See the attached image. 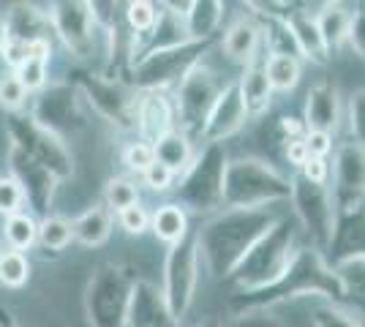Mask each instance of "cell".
<instances>
[{"label": "cell", "mask_w": 365, "mask_h": 327, "mask_svg": "<svg viewBox=\"0 0 365 327\" xmlns=\"http://www.w3.org/2000/svg\"><path fill=\"white\" fill-rule=\"evenodd\" d=\"M275 221L278 216L267 207H259V210H227L224 207L207 218L194 232L199 256L205 259L207 273L213 279H229L248 256V251L273 229Z\"/></svg>", "instance_id": "6da1fadb"}, {"label": "cell", "mask_w": 365, "mask_h": 327, "mask_svg": "<svg viewBox=\"0 0 365 327\" xmlns=\"http://www.w3.org/2000/svg\"><path fill=\"white\" fill-rule=\"evenodd\" d=\"M297 297H324L333 306L344 303V289L341 281L335 276V270L327 265L324 254L317 249H303L294 254L292 265L284 270V276L259 289V292H248V295H235L232 297V308L235 311H270L273 306L289 303Z\"/></svg>", "instance_id": "7a4b0ae2"}, {"label": "cell", "mask_w": 365, "mask_h": 327, "mask_svg": "<svg viewBox=\"0 0 365 327\" xmlns=\"http://www.w3.org/2000/svg\"><path fill=\"white\" fill-rule=\"evenodd\" d=\"M289 177L262 158H235L224 172V207L259 210L289 199Z\"/></svg>", "instance_id": "3957f363"}, {"label": "cell", "mask_w": 365, "mask_h": 327, "mask_svg": "<svg viewBox=\"0 0 365 327\" xmlns=\"http://www.w3.org/2000/svg\"><path fill=\"white\" fill-rule=\"evenodd\" d=\"M297 251H300V246H297L292 224L284 221V218H278L273 224V229L248 251V256L229 276V281L237 289V295L259 292V289L270 286V284H275L284 276V270L292 265Z\"/></svg>", "instance_id": "277c9868"}, {"label": "cell", "mask_w": 365, "mask_h": 327, "mask_svg": "<svg viewBox=\"0 0 365 327\" xmlns=\"http://www.w3.org/2000/svg\"><path fill=\"white\" fill-rule=\"evenodd\" d=\"M227 150L224 145H205L191 167L182 172L175 186V197L182 210L188 207L199 216H215L224 207V172H227Z\"/></svg>", "instance_id": "5b68a950"}, {"label": "cell", "mask_w": 365, "mask_h": 327, "mask_svg": "<svg viewBox=\"0 0 365 327\" xmlns=\"http://www.w3.org/2000/svg\"><path fill=\"white\" fill-rule=\"evenodd\" d=\"M207 49L210 41H185L180 47L139 58L131 68V88L139 93H167L169 88H178L197 68Z\"/></svg>", "instance_id": "8992f818"}, {"label": "cell", "mask_w": 365, "mask_h": 327, "mask_svg": "<svg viewBox=\"0 0 365 327\" xmlns=\"http://www.w3.org/2000/svg\"><path fill=\"white\" fill-rule=\"evenodd\" d=\"M134 273L120 265H101L93 273L85 295V308L91 327H125Z\"/></svg>", "instance_id": "52a82bcc"}, {"label": "cell", "mask_w": 365, "mask_h": 327, "mask_svg": "<svg viewBox=\"0 0 365 327\" xmlns=\"http://www.w3.org/2000/svg\"><path fill=\"white\" fill-rule=\"evenodd\" d=\"M227 82H221L218 74L213 68L202 66L199 63L197 68L182 79L180 85L175 88V118L180 120L182 125V134L191 140V137H202V128L207 123V115L210 109L215 107L218 95L224 90Z\"/></svg>", "instance_id": "ba28073f"}, {"label": "cell", "mask_w": 365, "mask_h": 327, "mask_svg": "<svg viewBox=\"0 0 365 327\" xmlns=\"http://www.w3.org/2000/svg\"><path fill=\"white\" fill-rule=\"evenodd\" d=\"M199 284V249L197 237L188 232L178 246H169L164 262V284L161 295L167 300L172 316L180 322L188 313Z\"/></svg>", "instance_id": "9c48e42d"}, {"label": "cell", "mask_w": 365, "mask_h": 327, "mask_svg": "<svg viewBox=\"0 0 365 327\" xmlns=\"http://www.w3.org/2000/svg\"><path fill=\"white\" fill-rule=\"evenodd\" d=\"M289 199L294 213L303 224L305 234L311 237V249H317L319 254L327 251L330 246V237H333L335 227V202H333V191L327 186H317V183H308L305 177L294 175L289 177Z\"/></svg>", "instance_id": "30bf717a"}, {"label": "cell", "mask_w": 365, "mask_h": 327, "mask_svg": "<svg viewBox=\"0 0 365 327\" xmlns=\"http://www.w3.org/2000/svg\"><path fill=\"white\" fill-rule=\"evenodd\" d=\"M9 134H11V145L19 147L22 153H28L33 161H38L44 170H49L55 177H58V183L66 180V177H71V153L66 150V142L61 137H55L52 131H46L41 125L36 123L33 118L28 115H9Z\"/></svg>", "instance_id": "8fae6325"}, {"label": "cell", "mask_w": 365, "mask_h": 327, "mask_svg": "<svg viewBox=\"0 0 365 327\" xmlns=\"http://www.w3.org/2000/svg\"><path fill=\"white\" fill-rule=\"evenodd\" d=\"M76 90L88 95V101L107 118L109 123L120 125V128L137 125V93H134V88L123 85L118 79L76 74Z\"/></svg>", "instance_id": "7c38bea8"}, {"label": "cell", "mask_w": 365, "mask_h": 327, "mask_svg": "<svg viewBox=\"0 0 365 327\" xmlns=\"http://www.w3.org/2000/svg\"><path fill=\"white\" fill-rule=\"evenodd\" d=\"M49 25L61 36L68 52L79 58H88L93 52V31H96V16H93V3L85 0H61L49 6Z\"/></svg>", "instance_id": "4fadbf2b"}, {"label": "cell", "mask_w": 365, "mask_h": 327, "mask_svg": "<svg viewBox=\"0 0 365 327\" xmlns=\"http://www.w3.org/2000/svg\"><path fill=\"white\" fill-rule=\"evenodd\" d=\"M76 93H79V90H76V85H71V82L49 85V88H44V90L38 93V98H36L31 118L41 125V128L52 131L55 137L63 140V134L74 131L76 125L82 123Z\"/></svg>", "instance_id": "5bb4252c"}, {"label": "cell", "mask_w": 365, "mask_h": 327, "mask_svg": "<svg viewBox=\"0 0 365 327\" xmlns=\"http://www.w3.org/2000/svg\"><path fill=\"white\" fill-rule=\"evenodd\" d=\"M324 254H327L324 259L330 267L365 256V199L335 207L333 237Z\"/></svg>", "instance_id": "9a60e30c"}, {"label": "cell", "mask_w": 365, "mask_h": 327, "mask_svg": "<svg viewBox=\"0 0 365 327\" xmlns=\"http://www.w3.org/2000/svg\"><path fill=\"white\" fill-rule=\"evenodd\" d=\"M9 170H11V177L16 180V186L22 188L25 202H31L33 210L46 218L49 207H52V199H55L58 177L49 170H44L38 161H33L28 153L14 147V145L9 150Z\"/></svg>", "instance_id": "2e32d148"}, {"label": "cell", "mask_w": 365, "mask_h": 327, "mask_svg": "<svg viewBox=\"0 0 365 327\" xmlns=\"http://www.w3.org/2000/svg\"><path fill=\"white\" fill-rule=\"evenodd\" d=\"M248 109L243 104V95H240V88H237V79H232L224 85V90L218 95L215 107L210 109L207 115V123L202 128V140L207 145H221L224 140L235 137L245 123H248Z\"/></svg>", "instance_id": "e0dca14e"}, {"label": "cell", "mask_w": 365, "mask_h": 327, "mask_svg": "<svg viewBox=\"0 0 365 327\" xmlns=\"http://www.w3.org/2000/svg\"><path fill=\"white\" fill-rule=\"evenodd\" d=\"M335 207L346 202H363L365 199V150L354 142H346L335 150L333 161Z\"/></svg>", "instance_id": "ac0fdd59"}, {"label": "cell", "mask_w": 365, "mask_h": 327, "mask_svg": "<svg viewBox=\"0 0 365 327\" xmlns=\"http://www.w3.org/2000/svg\"><path fill=\"white\" fill-rule=\"evenodd\" d=\"M125 327H180V322L172 316L167 300L155 284L137 281L131 289Z\"/></svg>", "instance_id": "d6986e66"}, {"label": "cell", "mask_w": 365, "mask_h": 327, "mask_svg": "<svg viewBox=\"0 0 365 327\" xmlns=\"http://www.w3.org/2000/svg\"><path fill=\"white\" fill-rule=\"evenodd\" d=\"M137 128L142 142H155L164 134L175 131V104L167 93H139L137 95Z\"/></svg>", "instance_id": "ffe728a7"}, {"label": "cell", "mask_w": 365, "mask_h": 327, "mask_svg": "<svg viewBox=\"0 0 365 327\" xmlns=\"http://www.w3.org/2000/svg\"><path fill=\"white\" fill-rule=\"evenodd\" d=\"M303 123L308 131H322V134H335L341 123V95L338 88L330 82H319L308 90L305 101Z\"/></svg>", "instance_id": "44dd1931"}, {"label": "cell", "mask_w": 365, "mask_h": 327, "mask_svg": "<svg viewBox=\"0 0 365 327\" xmlns=\"http://www.w3.org/2000/svg\"><path fill=\"white\" fill-rule=\"evenodd\" d=\"M287 25H289L292 38H294V44H297L300 58L324 66L327 58H330V52L324 47V38H322L319 25H317V14H311L308 6H297V9L287 16Z\"/></svg>", "instance_id": "7402d4cb"}, {"label": "cell", "mask_w": 365, "mask_h": 327, "mask_svg": "<svg viewBox=\"0 0 365 327\" xmlns=\"http://www.w3.org/2000/svg\"><path fill=\"white\" fill-rule=\"evenodd\" d=\"M237 88H240V95H243V104L248 109V115H264L270 104H273V88L267 82V74H264V61L257 58L248 66H243V74L237 77Z\"/></svg>", "instance_id": "603a6c76"}, {"label": "cell", "mask_w": 365, "mask_h": 327, "mask_svg": "<svg viewBox=\"0 0 365 327\" xmlns=\"http://www.w3.org/2000/svg\"><path fill=\"white\" fill-rule=\"evenodd\" d=\"M221 47H224L229 61L248 66L251 61H257L259 58L257 52H259V47H262V31H259V25L254 22V19L243 16V19L232 22L227 31H224Z\"/></svg>", "instance_id": "cb8c5ba5"}, {"label": "cell", "mask_w": 365, "mask_h": 327, "mask_svg": "<svg viewBox=\"0 0 365 327\" xmlns=\"http://www.w3.org/2000/svg\"><path fill=\"white\" fill-rule=\"evenodd\" d=\"M49 28H52L49 25V16L44 11H38L36 6H31V3H14L9 9L6 31H9L11 41H25V44L44 41Z\"/></svg>", "instance_id": "d4e9b609"}, {"label": "cell", "mask_w": 365, "mask_h": 327, "mask_svg": "<svg viewBox=\"0 0 365 327\" xmlns=\"http://www.w3.org/2000/svg\"><path fill=\"white\" fill-rule=\"evenodd\" d=\"M227 6L218 0H194L188 3V11L182 14L185 19V33L191 41H210L213 33H218L224 22Z\"/></svg>", "instance_id": "484cf974"}, {"label": "cell", "mask_w": 365, "mask_h": 327, "mask_svg": "<svg viewBox=\"0 0 365 327\" xmlns=\"http://www.w3.org/2000/svg\"><path fill=\"white\" fill-rule=\"evenodd\" d=\"M71 234L76 243L88 249L104 246L112 234V213L107 204H93L91 210H85L76 221H71Z\"/></svg>", "instance_id": "4316f807"}, {"label": "cell", "mask_w": 365, "mask_h": 327, "mask_svg": "<svg viewBox=\"0 0 365 327\" xmlns=\"http://www.w3.org/2000/svg\"><path fill=\"white\" fill-rule=\"evenodd\" d=\"M153 153H155V161L161 167H167L169 172L175 175H182V172L191 167L194 161V147H191V140L182 134V131H169L161 140L153 145Z\"/></svg>", "instance_id": "83f0119b"}, {"label": "cell", "mask_w": 365, "mask_h": 327, "mask_svg": "<svg viewBox=\"0 0 365 327\" xmlns=\"http://www.w3.org/2000/svg\"><path fill=\"white\" fill-rule=\"evenodd\" d=\"M317 25H319L327 52H333L341 44H346V38H349L351 9L344 3H322V11L317 14Z\"/></svg>", "instance_id": "f1b7e54d"}, {"label": "cell", "mask_w": 365, "mask_h": 327, "mask_svg": "<svg viewBox=\"0 0 365 327\" xmlns=\"http://www.w3.org/2000/svg\"><path fill=\"white\" fill-rule=\"evenodd\" d=\"M150 229L161 243L178 246L182 237L188 234V213L178 202L161 204L150 216Z\"/></svg>", "instance_id": "f546056e"}, {"label": "cell", "mask_w": 365, "mask_h": 327, "mask_svg": "<svg viewBox=\"0 0 365 327\" xmlns=\"http://www.w3.org/2000/svg\"><path fill=\"white\" fill-rule=\"evenodd\" d=\"M333 270L341 281V289H344V303L354 306V311L365 313V256L341 262Z\"/></svg>", "instance_id": "4dcf8cb0"}, {"label": "cell", "mask_w": 365, "mask_h": 327, "mask_svg": "<svg viewBox=\"0 0 365 327\" xmlns=\"http://www.w3.org/2000/svg\"><path fill=\"white\" fill-rule=\"evenodd\" d=\"M264 74H267L273 93H289L297 88V82L303 77V66L297 58H289V55H267Z\"/></svg>", "instance_id": "1f68e13d"}, {"label": "cell", "mask_w": 365, "mask_h": 327, "mask_svg": "<svg viewBox=\"0 0 365 327\" xmlns=\"http://www.w3.org/2000/svg\"><path fill=\"white\" fill-rule=\"evenodd\" d=\"M0 237L9 243L11 251L25 254V251H31L33 246L38 243V224H36V218L28 216V213H16V216L6 218V224H3V229H0Z\"/></svg>", "instance_id": "d6a6232c"}, {"label": "cell", "mask_w": 365, "mask_h": 327, "mask_svg": "<svg viewBox=\"0 0 365 327\" xmlns=\"http://www.w3.org/2000/svg\"><path fill=\"white\" fill-rule=\"evenodd\" d=\"M31 279V262L19 251H0V284L9 289H22Z\"/></svg>", "instance_id": "836d02e7"}, {"label": "cell", "mask_w": 365, "mask_h": 327, "mask_svg": "<svg viewBox=\"0 0 365 327\" xmlns=\"http://www.w3.org/2000/svg\"><path fill=\"white\" fill-rule=\"evenodd\" d=\"M74 240L71 234V221H66L63 216H46L38 224V243L46 251H63L68 243Z\"/></svg>", "instance_id": "e575fe53"}, {"label": "cell", "mask_w": 365, "mask_h": 327, "mask_svg": "<svg viewBox=\"0 0 365 327\" xmlns=\"http://www.w3.org/2000/svg\"><path fill=\"white\" fill-rule=\"evenodd\" d=\"M155 19H158V6L150 3V0H137V3L125 6V22L134 33V41L145 38L155 28Z\"/></svg>", "instance_id": "d590c367"}, {"label": "cell", "mask_w": 365, "mask_h": 327, "mask_svg": "<svg viewBox=\"0 0 365 327\" xmlns=\"http://www.w3.org/2000/svg\"><path fill=\"white\" fill-rule=\"evenodd\" d=\"M104 197H107L109 213H112V210L120 213V210H125V207H131V204L139 202V188L134 186L131 180H125V177H112V180L107 183Z\"/></svg>", "instance_id": "8d00e7d4"}, {"label": "cell", "mask_w": 365, "mask_h": 327, "mask_svg": "<svg viewBox=\"0 0 365 327\" xmlns=\"http://www.w3.org/2000/svg\"><path fill=\"white\" fill-rule=\"evenodd\" d=\"M311 322H314V327H363L349 311H344L341 306H333V303L319 306L311 313Z\"/></svg>", "instance_id": "74e56055"}, {"label": "cell", "mask_w": 365, "mask_h": 327, "mask_svg": "<svg viewBox=\"0 0 365 327\" xmlns=\"http://www.w3.org/2000/svg\"><path fill=\"white\" fill-rule=\"evenodd\" d=\"M349 131L354 145L365 150V88L349 95Z\"/></svg>", "instance_id": "f35d334b"}, {"label": "cell", "mask_w": 365, "mask_h": 327, "mask_svg": "<svg viewBox=\"0 0 365 327\" xmlns=\"http://www.w3.org/2000/svg\"><path fill=\"white\" fill-rule=\"evenodd\" d=\"M16 79L22 82V88L31 93V90H44L46 85V61L38 58H28V63H22L14 71Z\"/></svg>", "instance_id": "ab89813d"}, {"label": "cell", "mask_w": 365, "mask_h": 327, "mask_svg": "<svg viewBox=\"0 0 365 327\" xmlns=\"http://www.w3.org/2000/svg\"><path fill=\"white\" fill-rule=\"evenodd\" d=\"M25 204V194L16 186L14 177H0V216H16L22 213Z\"/></svg>", "instance_id": "60d3db41"}, {"label": "cell", "mask_w": 365, "mask_h": 327, "mask_svg": "<svg viewBox=\"0 0 365 327\" xmlns=\"http://www.w3.org/2000/svg\"><path fill=\"white\" fill-rule=\"evenodd\" d=\"M25 98H28V90L22 88V82L16 79L14 71L0 77V107L16 112V109L25 104Z\"/></svg>", "instance_id": "b9f144b4"}, {"label": "cell", "mask_w": 365, "mask_h": 327, "mask_svg": "<svg viewBox=\"0 0 365 327\" xmlns=\"http://www.w3.org/2000/svg\"><path fill=\"white\" fill-rule=\"evenodd\" d=\"M123 164L128 167V170L134 172H142L148 170L150 164H155V153H153V145L150 142H131L125 150H123Z\"/></svg>", "instance_id": "7bdbcfd3"}, {"label": "cell", "mask_w": 365, "mask_h": 327, "mask_svg": "<svg viewBox=\"0 0 365 327\" xmlns=\"http://www.w3.org/2000/svg\"><path fill=\"white\" fill-rule=\"evenodd\" d=\"M118 224H120V229H125L128 234H142L150 229V213L137 202L118 213Z\"/></svg>", "instance_id": "ee69618b"}, {"label": "cell", "mask_w": 365, "mask_h": 327, "mask_svg": "<svg viewBox=\"0 0 365 327\" xmlns=\"http://www.w3.org/2000/svg\"><path fill=\"white\" fill-rule=\"evenodd\" d=\"M221 327H281V319L273 316L270 311L254 308V311H237L227 325H221Z\"/></svg>", "instance_id": "f6af8a7d"}, {"label": "cell", "mask_w": 365, "mask_h": 327, "mask_svg": "<svg viewBox=\"0 0 365 327\" xmlns=\"http://www.w3.org/2000/svg\"><path fill=\"white\" fill-rule=\"evenodd\" d=\"M349 47L365 61V3H357L351 9V25H349Z\"/></svg>", "instance_id": "bcb514c9"}, {"label": "cell", "mask_w": 365, "mask_h": 327, "mask_svg": "<svg viewBox=\"0 0 365 327\" xmlns=\"http://www.w3.org/2000/svg\"><path fill=\"white\" fill-rule=\"evenodd\" d=\"M175 172H169L167 167H161L158 161L155 164H150L148 170L142 172V180H145V186L153 188V191H158V194H164V191H169V188L175 186Z\"/></svg>", "instance_id": "7dc6e473"}, {"label": "cell", "mask_w": 365, "mask_h": 327, "mask_svg": "<svg viewBox=\"0 0 365 327\" xmlns=\"http://www.w3.org/2000/svg\"><path fill=\"white\" fill-rule=\"evenodd\" d=\"M300 177H305L308 183H317V186H327V180H330V161L327 158H308L300 172H297Z\"/></svg>", "instance_id": "c3c4849f"}, {"label": "cell", "mask_w": 365, "mask_h": 327, "mask_svg": "<svg viewBox=\"0 0 365 327\" xmlns=\"http://www.w3.org/2000/svg\"><path fill=\"white\" fill-rule=\"evenodd\" d=\"M305 147L314 158H327L333 153V134H322V131H305Z\"/></svg>", "instance_id": "681fc988"}, {"label": "cell", "mask_w": 365, "mask_h": 327, "mask_svg": "<svg viewBox=\"0 0 365 327\" xmlns=\"http://www.w3.org/2000/svg\"><path fill=\"white\" fill-rule=\"evenodd\" d=\"M0 58L6 61V66H11L16 71L22 63H28V58H31V44H25V41H11V38H9V44H6Z\"/></svg>", "instance_id": "f907efd6"}, {"label": "cell", "mask_w": 365, "mask_h": 327, "mask_svg": "<svg viewBox=\"0 0 365 327\" xmlns=\"http://www.w3.org/2000/svg\"><path fill=\"white\" fill-rule=\"evenodd\" d=\"M308 158H311V153H308V147H305L303 140H289V142H287V161H289L294 170H300Z\"/></svg>", "instance_id": "816d5d0a"}, {"label": "cell", "mask_w": 365, "mask_h": 327, "mask_svg": "<svg viewBox=\"0 0 365 327\" xmlns=\"http://www.w3.org/2000/svg\"><path fill=\"white\" fill-rule=\"evenodd\" d=\"M281 131H284V142H289V140H303L308 128H305V123L300 118L284 115V118H281Z\"/></svg>", "instance_id": "f5cc1de1"}, {"label": "cell", "mask_w": 365, "mask_h": 327, "mask_svg": "<svg viewBox=\"0 0 365 327\" xmlns=\"http://www.w3.org/2000/svg\"><path fill=\"white\" fill-rule=\"evenodd\" d=\"M0 327H19L16 325V319L11 316V311H6L3 306H0Z\"/></svg>", "instance_id": "db71d44e"}, {"label": "cell", "mask_w": 365, "mask_h": 327, "mask_svg": "<svg viewBox=\"0 0 365 327\" xmlns=\"http://www.w3.org/2000/svg\"><path fill=\"white\" fill-rule=\"evenodd\" d=\"M6 44H9V31H6V22L0 19V55H3Z\"/></svg>", "instance_id": "11a10c76"}, {"label": "cell", "mask_w": 365, "mask_h": 327, "mask_svg": "<svg viewBox=\"0 0 365 327\" xmlns=\"http://www.w3.org/2000/svg\"><path fill=\"white\" fill-rule=\"evenodd\" d=\"M197 327H221V322H215V319H210V322H202V325Z\"/></svg>", "instance_id": "9f6ffc18"}, {"label": "cell", "mask_w": 365, "mask_h": 327, "mask_svg": "<svg viewBox=\"0 0 365 327\" xmlns=\"http://www.w3.org/2000/svg\"><path fill=\"white\" fill-rule=\"evenodd\" d=\"M0 240H3V237H0Z\"/></svg>", "instance_id": "6f0895ef"}]
</instances>
